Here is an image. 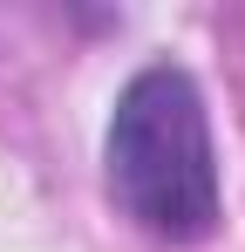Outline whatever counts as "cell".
<instances>
[{
	"mask_svg": "<svg viewBox=\"0 0 245 252\" xmlns=\"http://www.w3.org/2000/svg\"><path fill=\"white\" fill-rule=\"evenodd\" d=\"M109 191L157 239H204L218 225V170L204 102L184 68H143L109 123Z\"/></svg>",
	"mask_w": 245,
	"mask_h": 252,
	"instance_id": "cell-1",
	"label": "cell"
}]
</instances>
